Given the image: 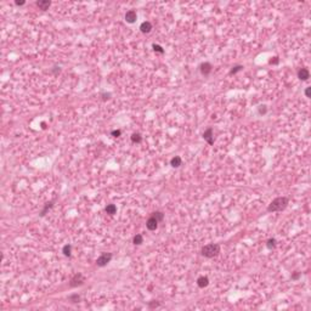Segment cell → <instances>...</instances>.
I'll list each match as a JSON object with an SVG mask.
<instances>
[{
    "label": "cell",
    "instance_id": "83f0119b",
    "mask_svg": "<svg viewBox=\"0 0 311 311\" xmlns=\"http://www.w3.org/2000/svg\"><path fill=\"white\" fill-rule=\"evenodd\" d=\"M158 305H159V303H158V302H151V303H150V308L153 309V308H157Z\"/></svg>",
    "mask_w": 311,
    "mask_h": 311
},
{
    "label": "cell",
    "instance_id": "7a4b0ae2",
    "mask_svg": "<svg viewBox=\"0 0 311 311\" xmlns=\"http://www.w3.org/2000/svg\"><path fill=\"white\" fill-rule=\"evenodd\" d=\"M202 255L206 258H214L220 253V246L218 243H209L202 248Z\"/></svg>",
    "mask_w": 311,
    "mask_h": 311
},
{
    "label": "cell",
    "instance_id": "3957f363",
    "mask_svg": "<svg viewBox=\"0 0 311 311\" xmlns=\"http://www.w3.org/2000/svg\"><path fill=\"white\" fill-rule=\"evenodd\" d=\"M112 257H113L112 253H102L97 259H96V265L100 267L106 266V265L112 260Z\"/></svg>",
    "mask_w": 311,
    "mask_h": 311
},
{
    "label": "cell",
    "instance_id": "f546056e",
    "mask_svg": "<svg viewBox=\"0 0 311 311\" xmlns=\"http://www.w3.org/2000/svg\"><path fill=\"white\" fill-rule=\"evenodd\" d=\"M305 95H306V97H310V95H311V88H306V90H305Z\"/></svg>",
    "mask_w": 311,
    "mask_h": 311
},
{
    "label": "cell",
    "instance_id": "9a60e30c",
    "mask_svg": "<svg viewBox=\"0 0 311 311\" xmlns=\"http://www.w3.org/2000/svg\"><path fill=\"white\" fill-rule=\"evenodd\" d=\"M132 243H134L135 246H140V244L144 243V237H142V234H140V233L135 234L134 238H132Z\"/></svg>",
    "mask_w": 311,
    "mask_h": 311
},
{
    "label": "cell",
    "instance_id": "5bb4252c",
    "mask_svg": "<svg viewBox=\"0 0 311 311\" xmlns=\"http://www.w3.org/2000/svg\"><path fill=\"white\" fill-rule=\"evenodd\" d=\"M105 210L107 214H109V215H114V214L117 213V207L114 204H107L106 208H105Z\"/></svg>",
    "mask_w": 311,
    "mask_h": 311
},
{
    "label": "cell",
    "instance_id": "5b68a950",
    "mask_svg": "<svg viewBox=\"0 0 311 311\" xmlns=\"http://www.w3.org/2000/svg\"><path fill=\"white\" fill-rule=\"evenodd\" d=\"M199 71H201V73L202 75H204V77H207V75H209L212 73V71H213V66L209 63V62H204V63H202L199 66Z\"/></svg>",
    "mask_w": 311,
    "mask_h": 311
},
{
    "label": "cell",
    "instance_id": "30bf717a",
    "mask_svg": "<svg viewBox=\"0 0 311 311\" xmlns=\"http://www.w3.org/2000/svg\"><path fill=\"white\" fill-rule=\"evenodd\" d=\"M140 30L144 34H147V33H150L151 30H152V23L148 22V21H145V22H142L140 24Z\"/></svg>",
    "mask_w": 311,
    "mask_h": 311
},
{
    "label": "cell",
    "instance_id": "8fae6325",
    "mask_svg": "<svg viewBox=\"0 0 311 311\" xmlns=\"http://www.w3.org/2000/svg\"><path fill=\"white\" fill-rule=\"evenodd\" d=\"M209 284V278L207 276H201L197 278V285L199 288H206Z\"/></svg>",
    "mask_w": 311,
    "mask_h": 311
},
{
    "label": "cell",
    "instance_id": "6da1fadb",
    "mask_svg": "<svg viewBox=\"0 0 311 311\" xmlns=\"http://www.w3.org/2000/svg\"><path fill=\"white\" fill-rule=\"evenodd\" d=\"M289 199L287 197H277L270 203L267 207V212L270 213H275V212H282L288 206Z\"/></svg>",
    "mask_w": 311,
    "mask_h": 311
},
{
    "label": "cell",
    "instance_id": "8992f818",
    "mask_svg": "<svg viewBox=\"0 0 311 311\" xmlns=\"http://www.w3.org/2000/svg\"><path fill=\"white\" fill-rule=\"evenodd\" d=\"M203 139H204L209 145H214V136H213V128H208L203 132Z\"/></svg>",
    "mask_w": 311,
    "mask_h": 311
},
{
    "label": "cell",
    "instance_id": "277c9868",
    "mask_svg": "<svg viewBox=\"0 0 311 311\" xmlns=\"http://www.w3.org/2000/svg\"><path fill=\"white\" fill-rule=\"evenodd\" d=\"M84 282H85V277H84L80 272H78V273H75L72 278H71L69 285H71L72 288H75V287H79V285L84 284Z\"/></svg>",
    "mask_w": 311,
    "mask_h": 311
},
{
    "label": "cell",
    "instance_id": "44dd1931",
    "mask_svg": "<svg viewBox=\"0 0 311 311\" xmlns=\"http://www.w3.org/2000/svg\"><path fill=\"white\" fill-rule=\"evenodd\" d=\"M68 300H69L71 303H79L80 295L79 294H72V295H69V297H68Z\"/></svg>",
    "mask_w": 311,
    "mask_h": 311
},
{
    "label": "cell",
    "instance_id": "cb8c5ba5",
    "mask_svg": "<svg viewBox=\"0 0 311 311\" xmlns=\"http://www.w3.org/2000/svg\"><path fill=\"white\" fill-rule=\"evenodd\" d=\"M242 69H243V66H241V64L234 66V67H232V69L230 71V74H236L237 72H239V71H242Z\"/></svg>",
    "mask_w": 311,
    "mask_h": 311
},
{
    "label": "cell",
    "instance_id": "d4e9b609",
    "mask_svg": "<svg viewBox=\"0 0 311 311\" xmlns=\"http://www.w3.org/2000/svg\"><path fill=\"white\" fill-rule=\"evenodd\" d=\"M300 276H302V272L294 271V272L292 273V279H293V281H298V279L300 278Z\"/></svg>",
    "mask_w": 311,
    "mask_h": 311
},
{
    "label": "cell",
    "instance_id": "4fadbf2b",
    "mask_svg": "<svg viewBox=\"0 0 311 311\" xmlns=\"http://www.w3.org/2000/svg\"><path fill=\"white\" fill-rule=\"evenodd\" d=\"M181 164H182V159H181V157H179V156H175V157H173V158H171V161H170V165H171L173 168H179Z\"/></svg>",
    "mask_w": 311,
    "mask_h": 311
},
{
    "label": "cell",
    "instance_id": "e0dca14e",
    "mask_svg": "<svg viewBox=\"0 0 311 311\" xmlns=\"http://www.w3.org/2000/svg\"><path fill=\"white\" fill-rule=\"evenodd\" d=\"M152 216H153L158 222H161V221L164 220V214H163L162 212H154V213H152Z\"/></svg>",
    "mask_w": 311,
    "mask_h": 311
},
{
    "label": "cell",
    "instance_id": "ba28073f",
    "mask_svg": "<svg viewBox=\"0 0 311 311\" xmlns=\"http://www.w3.org/2000/svg\"><path fill=\"white\" fill-rule=\"evenodd\" d=\"M137 18V15H136V11L134 10H129L128 12L125 13V21L128 23H134Z\"/></svg>",
    "mask_w": 311,
    "mask_h": 311
},
{
    "label": "cell",
    "instance_id": "2e32d148",
    "mask_svg": "<svg viewBox=\"0 0 311 311\" xmlns=\"http://www.w3.org/2000/svg\"><path fill=\"white\" fill-rule=\"evenodd\" d=\"M62 253H63L64 257H68L69 258L71 255H72V246H71V244H66V246H63Z\"/></svg>",
    "mask_w": 311,
    "mask_h": 311
},
{
    "label": "cell",
    "instance_id": "9c48e42d",
    "mask_svg": "<svg viewBox=\"0 0 311 311\" xmlns=\"http://www.w3.org/2000/svg\"><path fill=\"white\" fill-rule=\"evenodd\" d=\"M298 78L300 80H308L310 78V72L308 68H300L298 72Z\"/></svg>",
    "mask_w": 311,
    "mask_h": 311
},
{
    "label": "cell",
    "instance_id": "7402d4cb",
    "mask_svg": "<svg viewBox=\"0 0 311 311\" xmlns=\"http://www.w3.org/2000/svg\"><path fill=\"white\" fill-rule=\"evenodd\" d=\"M266 112H267V107L265 106V105H260V106L258 107V113H259V114L264 116V114H266Z\"/></svg>",
    "mask_w": 311,
    "mask_h": 311
},
{
    "label": "cell",
    "instance_id": "4316f807",
    "mask_svg": "<svg viewBox=\"0 0 311 311\" xmlns=\"http://www.w3.org/2000/svg\"><path fill=\"white\" fill-rule=\"evenodd\" d=\"M120 134H122V131H120L119 129L113 130V131L111 132V135H112V136H114V137H118V136H120Z\"/></svg>",
    "mask_w": 311,
    "mask_h": 311
},
{
    "label": "cell",
    "instance_id": "d6986e66",
    "mask_svg": "<svg viewBox=\"0 0 311 311\" xmlns=\"http://www.w3.org/2000/svg\"><path fill=\"white\" fill-rule=\"evenodd\" d=\"M52 206H54V201H50L49 203H46V206H45V208H44L43 210H42V213H40V216H44L45 214H46V212L49 210V209H51V208H52Z\"/></svg>",
    "mask_w": 311,
    "mask_h": 311
},
{
    "label": "cell",
    "instance_id": "ffe728a7",
    "mask_svg": "<svg viewBox=\"0 0 311 311\" xmlns=\"http://www.w3.org/2000/svg\"><path fill=\"white\" fill-rule=\"evenodd\" d=\"M276 246H277V242H276V239H275V238H270V239H267L266 247H267L269 249H273Z\"/></svg>",
    "mask_w": 311,
    "mask_h": 311
},
{
    "label": "cell",
    "instance_id": "52a82bcc",
    "mask_svg": "<svg viewBox=\"0 0 311 311\" xmlns=\"http://www.w3.org/2000/svg\"><path fill=\"white\" fill-rule=\"evenodd\" d=\"M158 222L156 219L153 218V216H151L148 220H147V222H146V227L148 228L150 231H154V230H157V227H158Z\"/></svg>",
    "mask_w": 311,
    "mask_h": 311
},
{
    "label": "cell",
    "instance_id": "ac0fdd59",
    "mask_svg": "<svg viewBox=\"0 0 311 311\" xmlns=\"http://www.w3.org/2000/svg\"><path fill=\"white\" fill-rule=\"evenodd\" d=\"M131 141L134 142V144H140V142L142 141V136L139 134V132H135V134L131 135Z\"/></svg>",
    "mask_w": 311,
    "mask_h": 311
},
{
    "label": "cell",
    "instance_id": "484cf974",
    "mask_svg": "<svg viewBox=\"0 0 311 311\" xmlns=\"http://www.w3.org/2000/svg\"><path fill=\"white\" fill-rule=\"evenodd\" d=\"M278 62H279V58L277 57V56H275V57H272L271 60L269 61L270 64H278Z\"/></svg>",
    "mask_w": 311,
    "mask_h": 311
},
{
    "label": "cell",
    "instance_id": "603a6c76",
    "mask_svg": "<svg viewBox=\"0 0 311 311\" xmlns=\"http://www.w3.org/2000/svg\"><path fill=\"white\" fill-rule=\"evenodd\" d=\"M152 48H153V50L156 52H159V54H164V49H163L161 45H158V44H153L152 45Z\"/></svg>",
    "mask_w": 311,
    "mask_h": 311
},
{
    "label": "cell",
    "instance_id": "7c38bea8",
    "mask_svg": "<svg viewBox=\"0 0 311 311\" xmlns=\"http://www.w3.org/2000/svg\"><path fill=\"white\" fill-rule=\"evenodd\" d=\"M50 5H51V1H49V0H39V1H37V6L40 10H43V11L48 10L50 7Z\"/></svg>",
    "mask_w": 311,
    "mask_h": 311
},
{
    "label": "cell",
    "instance_id": "f1b7e54d",
    "mask_svg": "<svg viewBox=\"0 0 311 311\" xmlns=\"http://www.w3.org/2000/svg\"><path fill=\"white\" fill-rule=\"evenodd\" d=\"M24 0H16V1H15V4L17 5V6H22V5H24Z\"/></svg>",
    "mask_w": 311,
    "mask_h": 311
}]
</instances>
